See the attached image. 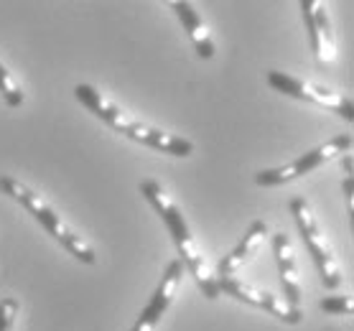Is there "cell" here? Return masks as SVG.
<instances>
[{
  "label": "cell",
  "mask_w": 354,
  "mask_h": 331,
  "mask_svg": "<svg viewBox=\"0 0 354 331\" xmlns=\"http://www.w3.org/2000/svg\"><path fill=\"white\" fill-rule=\"evenodd\" d=\"M270 243H273L275 265H278V273H281V285L283 293H286V301H288L290 306H298L301 303V275H298L293 243H290V237L286 232H275L270 237Z\"/></svg>",
  "instance_id": "11"
},
{
  "label": "cell",
  "mask_w": 354,
  "mask_h": 331,
  "mask_svg": "<svg viewBox=\"0 0 354 331\" xmlns=\"http://www.w3.org/2000/svg\"><path fill=\"white\" fill-rule=\"evenodd\" d=\"M352 186H354V178H352V173L346 176V181H344V196H346V211L352 214L354 211V207H352Z\"/></svg>",
  "instance_id": "16"
},
{
  "label": "cell",
  "mask_w": 354,
  "mask_h": 331,
  "mask_svg": "<svg viewBox=\"0 0 354 331\" xmlns=\"http://www.w3.org/2000/svg\"><path fill=\"white\" fill-rule=\"evenodd\" d=\"M349 151H352V135H337V138H331V140H326V143H322V146L311 148L308 153L293 158L290 163H283V166H278V169L260 171L258 176H255V184L266 186V189L290 184V181L306 176V173H311V171L322 169L324 163H329L331 158L349 153Z\"/></svg>",
  "instance_id": "5"
},
{
  "label": "cell",
  "mask_w": 354,
  "mask_h": 331,
  "mask_svg": "<svg viewBox=\"0 0 354 331\" xmlns=\"http://www.w3.org/2000/svg\"><path fill=\"white\" fill-rule=\"evenodd\" d=\"M138 189H140L143 199L153 207L156 214H158L161 222L166 225L171 240H174L178 255H181V265L194 275V281H196V285H199V291L204 293L209 301L219 299L217 275L212 273L209 265H207V258L201 255L199 245H196V240H194L192 229H189V222H186V217L181 214L178 204L166 194V189H163L158 181H153V178L140 181Z\"/></svg>",
  "instance_id": "1"
},
{
  "label": "cell",
  "mask_w": 354,
  "mask_h": 331,
  "mask_svg": "<svg viewBox=\"0 0 354 331\" xmlns=\"http://www.w3.org/2000/svg\"><path fill=\"white\" fill-rule=\"evenodd\" d=\"M171 8H174L176 18L181 21L184 31L189 33V39H192L196 54H199L201 59H212V57H214L217 46H214V39H212V33H209V28H207V23H204V18L199 16V10L194 8L192 3H184V0L174 3Z\"/></svg>",
  "instance_id": "12"
},
{
  "label": "cell",
  "mask_w": 354,
  "mask_h": 331,
  "mask_svg": "<svg viewBox=\"0 0 354 331\" xmlns=\"http://www.w3.org/2000/svg\"><path fill=\"white\" fill-rule=\"evenodd\" d=\"M0 191L6 196H10L13 202L21 204L69 255H74V258L80 260V263H84V265H95L97 255H95V250H92V245H89L82 234L74 232L72 227L62 219V214H59L44 196L36 194L33 189H28V186L21 184V181L13 176H0Z\"/></svg>",
  "instance_id": "3"
},
{
  "label": "cell",
  "mask_w": 354,
  "mask_h": 331,
  "mask_svg": "<svg viewBox=\"0 0 354 331\" xmlns=\"http://www.w3.org/2000/svg\"><path fill=\"white\" fill-rule=\"evenodd\" d=\"M217 283H219V293H227L230 299L260 308V311L275 316L278 321H283V323L304 321V311H301L298 306H290L283 296H275V293H270V291L248 285V283H242L240 278H225V281H217Z\"/></svg>",
  "instance_id": "7"
},
{
  "label": "cell",
  "mask_w": 354,
  "mask_h": 331,
  "mask_svg": "<svg viewBox=\"0 0 354 331\" xmlns=\"http://www.w3.org/2000/svg\"><path fill=\"white\" fill-rule=\"evenodd\" d=\"M266 82L275 89V92H283V95H288V97H296V100H304V102H311V105H319V107H324V110H329V113L339 115V117L346 122L354 120L352 100L344 97V95H339V92H334V89L324 87V84L298 79V77H290V74L278 72V69L268 72Z\"/></svg>",
  "instance_id": "6"
},
{
  "label": "cell",
  "mask_w": 354,
  "mask_h": 331,
  "mask_svg": "<svg viewBox=\"0 0 354 331\" xmlns=\"http://www.w3.org/2000/svg\"><path fill=\"white\" fill-rule=\"evenodd\" d=\"M0 97L6 100V105L8 107H21L26 100L21 84L13 79V74H10L3 64H0Z\"/></svg>",
  "instance_id": "13"
},
{
  "label": "cell",
  "mask_w": 354,
  "mask_h": 331,
  "mask_svg": "<svg viewBox=\"0 0 354 331\" xmlns=\"http://www.w3.org/2000/svg\"><path fill=\"white\" fill-rule=\"evenodd\" d=\"M18 316V301L13 296L0 301V331H13Z\"/></svg>",
  "instance_id": "15"
},
{
  "label": "cell",
  "mask_w": 354,
  "mask_h": 331,
  "mask_svg": "<svg viewBox=\"0 0 354 331\" xmlns=\"http://www.w3.org/2000/svg\"><path fill=\"white\" fill-rule=\"evenodd\" d=\"M319 308L329 316H352L354 301H352V296H326V299L319 303Z\"/></svg>",
  "instance_id": "14"
},
{
  "label": "cell",
  "mask_w": 354,
  "mask_h": 331,
  "mask_svg": "<svg viewBox=\"0 0 354 331\" xmlns=\"http://www.w3.org/2000/svg\"><path fill=\"white\" fill-rule=\"evenodd\" d=\"M268 232H270V229H268V222H263V219H255V222L248 227V232L242 234L240 243L234 245L232 250L219 260L217 273H214V275H217V281H225V278H237V273H240L242 267L248 265L250 260L258 255V250L263 247V243H266Z\"/></svg>",
  "instance_id": "10"
},
{
  "label": "cell",
  "mask_w": 354,
  "mask_h": 331,
  "mask_svg": "<svg viewBox=\"0 0 354 331\" xmlns=\"http://www.w3.org/2000/svg\"><path fill=\"white\" fill-rule=\"evenodd\" d=\"M290 214L296 219L298 232L306 243V250L311 252L316 267H319V275H322V283L329 288V291H337L342 285V267H339L337 258H334V250H331L326 234L322 232V225L319 219L314 217V211L308 207L306 199H290Z\"/></svg>",
  "instance_id": "4"
},
{
  "label": "cell",
  "mask_w": 354,
  "mask_h": 331,
  "mask_svg": "<svg viewBox=\"0 0 354 331\" xmlns=\"http://www.w3.org/2000/svg\"><path fill=\"white\" fill-rule=\"evenodd\" d=\"M181 278H184V265H181V260H171L169 267H166V273H163V278L158 281V285H156L151 301L143 306V311H140V316L136 319V323H133V329L130 331H156L158 329V323H161V319L171 308L174 299H176L178 288H181Z\"/></svg>",
  "instance_id": "8"
},
{
  "label": "cell",
  "mask_w": 354,
  "mask_h": 331,
  "mask_svg": "<svg viewBox=\"0 0 354 331\" xmlns=\"http://www.w3.org/2000/svg\"><path fill=\"white\" fill-rule=\"evenodd\" d=\"M74 97L80 100L82 105L87 107L89 113L95 115L97 120H102L105 125H110L113 130L122 133L125 138L136 140L140 146H148L153 151H161V153L176 155V158H189L194 153V143L186 140L181 135H174V133H166L161 128H153L143 120H136L130 117L120 105H115L110 100L95 89L92 84H77L74 87Z\"/></svg>",
  "instance_id": "2"
},
{
  "label": "cell",
  "mask_w": 354,
  "mask_h": 331,
  "mask_svg": "<svg viewBox=\"0 0 354 331\" xmlns=\"http://www.w3.org/2000/svg\"><path fill=\"white\" fill-rule=\"evenodd\" d=\"M301 10H304V21H306V31L311 39V49L322 64H331L337 57V41L331 31L329 8L322 0H301Z\"/></svg>",
  "instance_id": "9"
}]
</instances>
